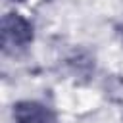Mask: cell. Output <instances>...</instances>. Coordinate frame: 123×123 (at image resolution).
I'll return each instance as SVG.
<instances>
[{
  "label": "cell",
  "instance_id": "cell-1",
  "mask_svg": "<svg viewBox=\"0 0 123 123\" xmlns=\"http://www.w3.org/2000/svg\"><path fill=\"white\" fill-rule=\"evenodd\" d=\"M33 40V27L27 19L17 13H8L2 19V46L6 52H15V48H25Z\"/></svg>",
  "mask_w": 123,
  "mask_h": 123
},
{
  "label": "cell",
  "instance_id": "cell-2",
  "mask_svg": "<svg viewBox=\"0 0 123 123\" xmlns=\"http://www.w3.org/2000/svg\"><path fill=\"white\" fill-rule=\"evenodd\" d=\"M17 123H58L56 115L38 102H19L13 108Z\"/></svg>",
  "mask_w": 123,
  "mask_h": 123
}]
</instances>
